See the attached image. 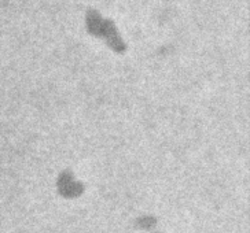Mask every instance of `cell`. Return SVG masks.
I'll use <instances>...</instances> for the list:
<instances>
[{
	"mask_svg": "<svg viewBox=\"0 0 250 233\" xmlns=\"http://www.w3.org/2000/svg\"><path fill=\"white\" fill-rule=\"evenodd\" d=\"M87 23H88V29L91 33L104 37L113 47H116L118 50H123L125 47L114 21L110 18H103L98 10L92 7L87 10Z\"/></svg>",
	"mask_w": 250,
	"mask_h": 233,
	"instance_id": "cell-1",
	"label": "cell"
}]
</instances>
